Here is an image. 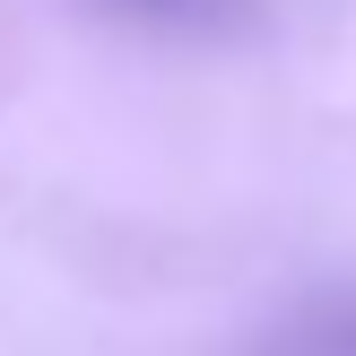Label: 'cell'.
Here are the masks:
<instances>
[{"instance_id":"cell-1","label":"cell","mask_w":356,"mask_h":356,"mask_svg":"<svg viewBox=\"0 0 356 356\" xmlns=\"http://www.w3.org/2000/svg\"><path fill=\"white\" fill-rule=\"evenodd\" d=\"M278 356H356V313H322V322L287 330V339H278Z\"/></svg>"}]
</instances>
